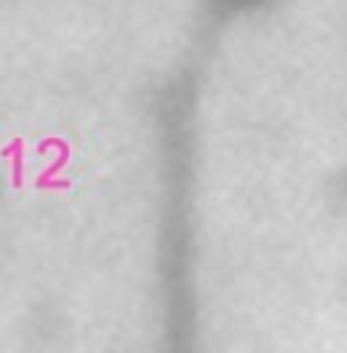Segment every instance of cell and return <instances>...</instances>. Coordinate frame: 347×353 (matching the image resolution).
Returning <instances> with one entry per match:
<instances>
[{"label": "cell", "instance_id": "6da1fadb", "mask_svg": "<svg viewBox=\"0 0 347 353\" xmlns=\"http://www.w3.org/2000/svg\"><path fill=\"white\" fill-rule=\"evenodd\" d=\"M160 353H201L196 279V72L182 69L160 99Z\"/></svg>", "mask_w": 347, "mask_h": 353}, {"label": "cell", "instance_id": "7a4b0ae2", "mask_svg": "<svg viewBox=\"0 0 347 353\" xmlns=\"http://www.w3.org/2000/svg\"><path fill=\"white\" fill-rule=\"evenodd\" d=\"M207 3H209V8H212L215 14H220V17H231V14L256 11V8H262V6L270 3V0H207Z\"/></svg>", "mask_w": 347, "mask_h": 353}]
</instances>
